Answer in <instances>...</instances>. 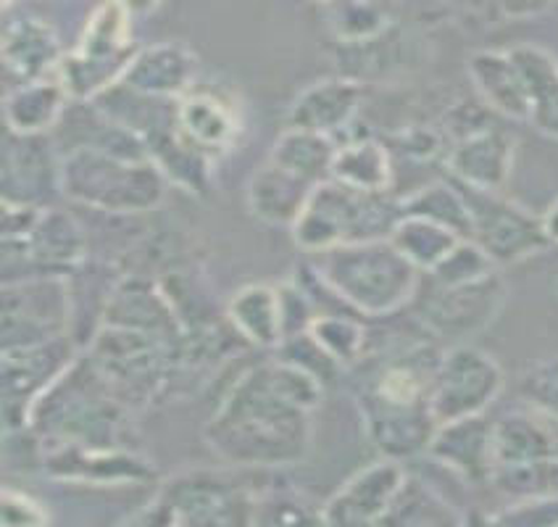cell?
Masks as SVG:
<instances>
[{"instance_id":"obj_1","label":"cell","mask_w":558,"mask_h":527,"mask_svg":"<svg viewBox=\"0 0 558 527\" xmlns=\"http://www.w3.org/2000/svg\"><path fill=\"white\" fill-rule=\"evenodd\" d=\"M325 383L282 357L248 367L225 393L203 438L217 459L243 469L301 465L314 441Z\"/></svg>"},{"instance_id":"obj_2","label":"cell","mask_w":558,"mask_h":527,"mask_svg":"<svg viewBox=\"0 0 558 527\" xmlns=\"http://www.w3.org/2000/svg\"><path fill=\"white\" fill-rule=\"evenodd\" d=\"M126 415L90 359L77 357L32 406L29 430L40 443L117 448L126 446Z\"/></svg>"},{"instance_id":"obj_3","label":"cell","mask_w":558,"mask_h":527,"mask_svg":"<svg viewBox=\"0 0 558 527\" xmlns=\"http://www.w3.org/2000/svg\"><path fill=\"white\" fill-rule=\"evenodd\" d=\"M329 288L364 320H388L414 301L422 270H416L390 238L348 243L311 259Z\"/></svg>"},{"instance_id":"obj_4","label":"cell","mask_w":558,"mask_h":527,"mask_svg":"<svg viewBox=\"0 0 558 527\" xmlns=\"http://www.w3.org/2000/svg\"><path fill=\"white\" fill-rule=\"evenodd\" d=\"M262 469H187L158 488L130 523L145 525H253L264 491L253 486Z\"/></svg>"},{"instance_id":"obj_5","label":"cell","mask_w":558,"mask_h":527,"mask_svg":"<svg viewBox=\"0 0 558 527\" xmlns=\"http://www.w3.org/2000/svg\"><path fill=\"white\" fill-rule=\"evenodd\" d=\"M180 335L104 322L85 357L126 409H148L171 393Z\"/></svg>"},{"instance_id":"obj_6","label":"cell","mask_w":558,"mask_h":527,"mask_svg":"<svg viewBox=\"0 0 558 527\" xmlns=\"http://www.w3.org/2000/svg\"><path fill=\"white\" fill-rule=\"evenodd\" d=\"M63 199L106 214L154 212L169 180L148 156H126L104 148H72L61 154Z\"/></svg>"},{"instance_id":"obj_7","label":"cell","mask_w":558,"mask_h":527,"mask_svg":"<svg viewBox=\"0 0 558 527\" xmlns=\"http://www.w3.org/2000/svg\"><path fill=\"white\" fill-rule=\"evenodd\" d=\"M401 217V195L359 190L329 177L311 190L290 235L298 249L314 256L338 245L390 238Z\"/></svg>"},{"instance_id":"obj_8","label":"cell","mask_w":558,"mask_h":527,"mask_svg":"<svg viewBox=\"0 0 558 527\" xmlns=\"http://www.w3.org/2000/svg\"><path fill=\"white\" fill-rule=\"evenodd\" d=\"M85 230L72 214L53 206H3L5 283L27 277H69L85 262Z\"/></svg>"},{"instance_id":"obj_9","label":"cell","mask_w":558,"mask_h":527,"mask_svg":"<svg viewBox=\"0 0 558 527\" xmlns=\"http://www.w3.org/2000/svg\"><path fill=\"white\" fill-rule=\"evenodd\" d=\"M506 296L509 288L498 270L459 285H442L422 275L409 311L435 340H440L442 346H456V343H469L482 330L490 327L504 309Z\"/></svg>"},{"instance_id":"obj_10","label":"cell","mask_w":558,"mask_h":527,"mask_svg":"<svg viewBox=\"0 0 558 527\" xmlns=\"http://www.w3.org/2000/svg\"><path fill=\"white\" fill-rule=\"evenodd\" d=\"M453 180V177H450ZM464 195L472 221V243H477L496 266L519 264L550 249L543 217L509 201L504 190H482L453 180Z\"/></svg>"},{"instance_id":"obj_11","label":"cell","mask_w":558,"mask_h":527,"mask_svg":"<svg viewBox=\"0 0 558 527\" xmlns=\"http://www.w3.org/2000/svg\"><path fill=\"white\" fill-rule=\"evenodd\" d=\"M504 391V370L490 354L469 343H456L442 351L437 364L429 409L437 428L459 419L485 415Z\"/></svg>"},{"instance_id":"obj_12","label":"cell","mask_w":558,"mask_h":527,"mask_svg":"<svg viewBox=\"0 0 558 527\" xmlns=\"http://www.w3.org/2000/svg\"><path fill=\"white\" fill-rule=\"evenodd\" d=\"M69 320L66 277H27L3 285V351L61 338Z\"/></svg>"},{"instance_id":"obj_13","label":"cell","mask_w":558,"mask_h":527,"mask_svg":"<svg viewBox=\"0 0 558 527\" xmlns=\"http://www.w3.org/2000/svg\"><path fill=\"white\" fill-rule=\"evenodd\" d=\"M74 357L69 335L37 343V346L3 351V419L5 433L29 430L32 406L40 393L61 378Z\"/></svg>"},{"instance_id":"obj_14","label":"cell","mask_w":558,"mask_h":527,"mask_svg":"<svg viewBox=\"0 0 558 527\" xmlns=\"http://www.w3.org/2000/svg\"><path fill=\"white\" fill-rule=\"evenodd\" d=\"M63 195L53 135H3V206L48 208Z\"/></svg>"},{"instance_id":"obj_15","label":"cell","mask_w":558,"mask_h":527,"mask_svg":"<svg viewBox=\"0 0 558 527\" xmlns=\"http://www.w3.org/2000/svg\"><path fill=\"white\" fill-rule=\"evenodd\" d=\"M40 469L53 480L85 486H140L156 480V467L132 448H90L40 443Z\"/></svg>"},{"instance_id":"obj_16","label":"cell","mask_w":558,"mask_h":527,"mask_svg":"<svg viewBox=\"0 0 558 527\" xmlns=\"http://www.w3.org/2000/svg\"><path fill=\"white\" fill-rule=\"evenodd\" d=\"M405 480L403 462L379 459L359 469L332 499L322 506L319 523L327 525H383Z\"/></svg>"},{"instance_id":"obj_17","label":"cell","mask_w":558,"mask_h":527,"mask_svg":"<svg viewBox=\"0 0 558 527\" xmlns=\"http://www.w3.org/2000/svg\"><path fill=\"white\" fill-rule=\"evenodd\" d=\"M517 140L498 119L453 140L446 158V175L464 185L504 190L513 171Z\"/></svg>"},{"instance_id":"obj_18","label":"cell","mask_w":558,"mask_h":527,"mask_svg":"<svg viewBox=\"0 0 558 527\" xmlns=\"http://www.w3.org/2000/svg\"><path fill=\"white\" fill-rule=\"evenodd\" d=\"M364 85L359 80H322L295 95L288 109V127L322 132L342 140L356 124Z\"/></svg>"},{"instance_id":"obj_19","label":"cell","mask_w":558,"mask_h":527,"mask_svg":"<svg viewBox=\"0 0 558 527\" xmlns=\"http://www.w3.org/2000/svg\"><path fill=\"white\" fill-rule=\"evenodd\" d=\"M177 122H180L182 135L211 161L230 154L243 132V117L230 98L214 91H195V87L180 98Z\"/></svg>"},{"instance_id":"obj_20","label":"cell","mask_w":558,"mask_h":527,"mask_svg":"<svg viewBox=\"0 0 558 527\" xmlns=\"http://www.w3.org/2000/svg\"><path fill=\"white\" fill-rule=\"evenodd\" d=\"M427 454L453 469L469 486H490L493 478V422L485 415L459 419L437 428Z\"/></svg>"},{"instance_id":"obj_21","label":"cell","mask_w":558,"mask_h":527,"mask_svg":"<svg viewBox=\"0 0 558 527\" xmlns=\"http://www.w3.org/2000/svg\"><path fill=\"white\" fill-rule=\"evenodd\" d=\"M469 80L480 100L500 119L530 122V91L511 50H477L469 56Z\"/></svg>"},{"instance_id":"obj_22","label":"cell","mask_w":558,"mask_h":527,"mask_svg":"<svg viewBox=\"0 0 558 527\" xmlns=\"http://www.w3.org/2000/svg\"><path fill=\"white\" fill-rule=\"evenodd\" d=\"M225 316L240 340L256 348L282 346L288 338L282 285L251 283L227 298Z\"/></svg>"},{"instance_id":"obj_23","label":"cell","mask_w":558,"mask_h":527,"mask_svg":"<svg viewBox=\"0 0 558 527\" xmlns=\"http://www.w3.org/2000/svg\"><path fill=\"white\" fill-rule=\"evenodd\" d=\"M548 422L537 409L511 411L493 422V472L558 459V438Z\"/></svg>"},{"instance_id":"obj_24","label":"cell","mask_w":558,"mask_h":527,"mask_svg":"<svg viewBox=\"0 0 558 527\" xmlns=\"http://www.w3.org/2000/svg\"><path fill=\"white\" fill-rule=\"evenodd\" d=\"M314 188V182L266 158L251 175L248 188H245V206L251 217L264 225L293 227Z\"/></svg>"},{"instance_id":"obj_25","label":"cell","mask_w":558,"mask_h":527,"mask_svg":"<svg viewBox=\"0 0 558 527\" xmlns=\"http://www.w3.org/2000/svg\"><path fill=\"white\" fill-rule=\"evenodd\" d=\"M3 61L19 77V85L59 77L63 61L59 35L43 19H9L3 29Z\"/></svg>"},{"instance_id":"obj_26","label":"cell","mask_w":558,"mask_h":527,"mask_svg":"<svg viewBox=\"0 0 558 527\" xmlns=\"http://www.w3.org/2000/svg\"><path fill=\"white\" fill-rule=\"evenodd\" d=\"M195 77H198V59L187 48L169 43V46L137 50L119 82L137 93L180 100L182 95L193 91Z\"/></svg>"},{"instance_id":"obj_27","label":"cell","mask_w":558,"mask_h":527,"mask_svg":"<svg viewBox=\"0 0 558 527\" xmlns=\"http://www.w3.org/2000/svg\"><path fill=\"white\" fill-rule=\"evenodd\" d=\"M332 180L372 193H396L398 169L390 145L374 135H345L338 140Z\"/></svg>"},{"instance_id":"obj_28","label":"cell","mask_w":558,"mask_h":527,"mask_svg":"<svg viewBox=\"0 0 558 527\" xmlns=\"http://www.w3.org/2000/svg\"><path fill=\"white\" fill-rule=\"evenodd\" d=\"M69 98L72 95H69L61 77L19 85L11 93H5V130L19 132V135H50L59 127Z\"/></svg>"},{"instance_id":"obj_29","label":"cell","mask_w":558,"mask_h":527,"mask_svg":"<svg viewBox=\"0 0 558 527\" xmlns=\"http://www.w3.org/2000/svg\"><path fill=\"white\" fill-rule=\"evenodd\" d=\"M530 91V124L558 140V59L537 46L509 48Z\"/></svg>"},{"instance_id":"obj_30","label":"cell","mask_w":558,"mask_h":527,"mask_svg":"<svg viewBox=\"0 0 558 527\" xmlns=\"http://www.w3.org/2000/svg\"><path fill=\"white\" fill-rule=\"evenodd\" d=\"M335 154H338V140L332 135L301 130V127H284V132H279L271 145L269 158L282 164L284 169L295 171L303 180L319 185L332 175Z\"/></svg>"},{"instance_id":"obj_31","label":"cell","mask_w":558,"mask_h":527,"mask_svg":"<svg viewBox=\"0 0 558 527\" xmlns=\"http://www.w3.org/2000/svg\"><path fill=\"white\" fill-rule=\"evenodd\" d=\"M390 240L401 249L403 256L409 259L416 270L433 272L435 266L466 238H461L459 232L440 225V221L416 217V214H403V217L398 219Z\"/></svg>"},{"instance_id":"obj_32","label":"cell","mask_w":558,"mask_h":527,"mask_svg":"<svg viewBox=\"0 0 558 527\" xmlns=\"http://www.w3.org/2000/svg\"><path fill=\"white\" fill-rule=\"evenodd\" d=\"M401 206L403 214H416V217L440 221V225L459 232L461 238H472V221H469L466 201L448 175L411 190L409 195H401Z\"/></svg>"},{"instance_id":"obj_33","label":"cell","mask_w":558,"mask_h":527,"mask_svg":"<svg viewBox=\"0 0 558 527\" xmlns=\"http://www.w3.org/2000/svg\"><path fill=\"white\" fill-rule=\"evenodd\" d=\"M308 333L319 340V346L338 361L342 370H353L369 348V325L364 316L353 314V311L316 314L311 320Z\"/></svg>"},{"instance_id":"obj_34","label":"cell","mask_w":558,"mask_h":527,"mask_svg":"<svg viewBox=\"0 0 558 527\" xmlns=\"http://www.w3.org/2000/svg\"><path fill=\"white\" fill-rule=\"evenodd\" d=\"M461 514L435 488L405 472V480L392 501L383 525H459Z\"/></svg>"},{"instance_id":"obj_35","label":"cell","mask_w":558,"mask_h":527,"mask_svg":"<svg viewBox=\"0 0 558 527\" xmlns=\"http://www.w3.org/2000/svg\"><path fill=\"white\" fill-rule=\"evenodd\" d=\"M329 11H332L329 27L345 46L366 43L392 27L388 0H335Z\"/></svg>"},{"instance_id":"obj_36","label":"cell","mask_w":558,"mask_h":527,"mask_svg":"<svg viewBox=\"0 0 558 527\" xmlns=\"http://www.w3.org/2000/svg\"><path fill=\"white\" fill-rule=\"evenodd\" d=\"M498 266L493 264V259L480 249L472 240H461L453 251L435 266L433 272H424L427 277H433L435 283L442 285H459V283H472L490 272H496Z\"/></svg>"},{"instance_id":"obj_37","label":"cell","mask_w":558,"mask_h":527,"mask_svg":"<svg viewBox=\"0 0 558 527\" xmlns=\"http://www.w3.org/2000/svg\"><path fill=\"white\" fill-rule=\"evenodd\" d=\"M519 393L532 409H537L550 422H558V357L545 359L524 372Z\"/></svg>"},{"instance_id":"obj_38","label":"cell","mask_w":558,"mask_h":527,"mask_svg":"<svg viewBox=\"0 0 558 527\" xmlns=\"http://www.w3.org/2000/svg\"><path fill=\"white\" fill-rule=\"evenodd\" d=\"M48 514L37 499L27 496L24 491L3 488V525L22 527V525H46Z\"/></svg>"},{"instance_id":"obj_39","label":"cell","mask_w":558,"mask_h":527,"mask_svg":"<svg viewBox=\"0 0 558 527\" xmlns=\"http://www.w3.org/2000/svg\"><path fill=\"white\" fill-rule=\"evenodd\" d=\"M556 5V0H496L498 14L513 22H524V19H537L548 14Z\"/></svg>"},{"instance_id":"obj_40","label":"cell","mask_w":558,"mask_h":527,"mask_svg":"<svg viewBox=\"0 0 558 527\" xmlns=\"http://www.w3.org/2000/svg\"><path fill=\"white\" fill-rule=\"evenodd\" d=\"M117 3L124 5L130 14H150V11H156L163 0H117Z\"/></svg>"},{"instance_id":"obj_41","label":"cell","mask_w":558,"mask_h":527,"mask_svg":"<svg viewBox=\"0 0 558 527\" xmlns=\"http://www.w3.org/2000/svg\"><path fill=\"white\" fill-rule=\"evenodd\" d=\"M543 221H545V232H548L550 243L558 245V199L550 203L548 212L543 214Z\"/></svg>"},{"instance_id":"obj_42","label":"cell","mask_w":558,"mask_h":527,"mask_svg":"<svg viewBox=\"0 0 558 527\" xmlns=\"http://www.w3.org/2000/svg\"><path fill=\"white\" fill-rule=\"evenodd\" d=\"M319 3H325V5H332V3H335V0H319Z\"/></svg>"},{"instance_id":"obj_43","label":"cell","mask_w":558,"mask_h":527,"mask_svg":"<svg viewBox=\"0 0 558 527\" xmlns=\"http://www.w3.org/2000/svg\"><path fill=\"white\" fill-rule=\"evenodd\" d=\"M556 296H558V279H556Z\"/></svg>"},{"instance_id":"obj_44","label":"cell","mask_w":558,"mask_h":527,"mask_svg":"<svg viewBox=\"0 0 558 527\" xmlns=\"http://www.w3.org/2000/svg\"><path fill=\"white\" fill-rule=\"evenodd\" d=\"M388 3H390V0H388Z\"/></svg>"}]
</instances>
